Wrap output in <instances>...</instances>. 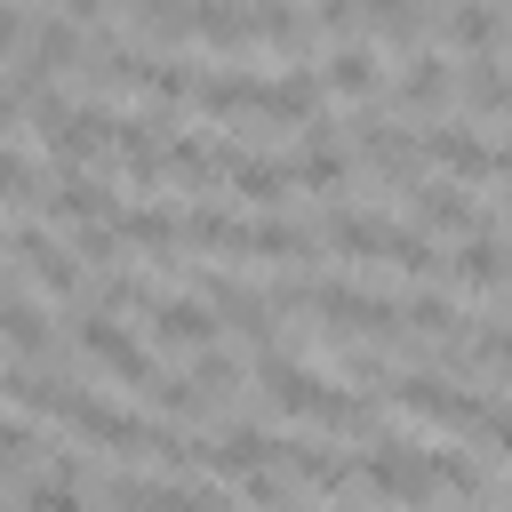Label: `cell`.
I'll use <instances>...</instances> for the list:
<instances>
[{"label":"cell","instance_id":"484cf974","mask_svg":"<svg viewBox=\"0 0 512 512\" xmlns=\"http://www.w3.org/2000/svg\"><path fill=\"white\" fill-rule=\"evenodd\" d=\"M376 240H384V216H360V208H336V216H328V248L376 256Z\"/></svg>","mask_w":512,"mask_h":512},{"label":"cell","instance_id":"4dcf8cb0","mask_svg":"<svg viewBox=\"0 0 512 512\" xmlns=\"http://www.w3.org/2000/svg\"><path fill=\"white\" fill-rule=\"evenodd\" d=\"M24 512H88V496L72 480H32L24 488Z\"/></svg>","mask_w":512,"mask_h":512},{"label":"cell","instance_id":"83f0119b","mask_svg":"<svg viewBox=\"0 0 512 512\" xmlns=\"http://www.w3.org/2000/svg\"><path fill=\"white\" fill-rule=\"evenodd\" d=\"M192 80H200V72H184V64H152V56H144V72H136V88H144L152 104H184Z\"/></svg>","mask_w":512,"mask_h":512},{"label":"cell","instance_id":"30bf717a","mask_svg":"<svg viewBox=\"0 0 512 512\" xmlns=\"http://www.w3.org/2000/svg\"><path fill=\"white\" fill-rule=\"evenodd\" d=\"M264 120H288V128H304V120H320V80L296 64V72H280V80H264V104H256Z\"/></svg>","mask_w":512,"mask_h":512},{"label":"cell","instance_id":"836d02e7","mask_svg":"<svg viewBox=\"0 0 512 512\" xmlns=\"http://www.w3.org/2000/svg\"><path fill=\"white\" fill-rule=\"evenodd\" d=\"M104 16V0H64V24H96Z\"/></svg>","mask_w":512,"mask_h":512},{"label":"cell","instance_id":"d6a6232c","mask_svg":"<svg viewBox=\"0 0 512 512\" xmlns=\"http://www.w3.org/2000/svg\"><path fill=\"white\" fill-rule=\"evenodd\" d=\"M8 48H24V8H16V0H0V56H8Z\"/></svg>","mask_w":512,"mask_h":512},{"label":"cell","instance_id":"4316f807","mask_svg":"<svg viewBox=\"0 0 512 512\" xmlns=\"http://www.w3.org/2000/svg\"><path fill=\"white\" fill-rule=\"evenodd\" d=\"M400 320H408V328H424V336H456V328H464L456 296H408V304H400Z\"/></svg>","mask_w":512,"mask_h":512},{"label":"cell","instance_id":"5bb4252c","mask_svg":"<svg viewBox=\"0 0 512 512\" xmlns=\"http://www.w3.org/2000/svg\"><path fill=\"white\" fill-rule=\"evenodd\" d=\"M160 168H168L176 184H216V176L232 168V144H208V136H176V144L160 152Z\"/></svg>","mask_w":512,"mask_h":512},{"label":"cell","instance_id":"8fae6325","mask_svg":"<svg viewBox=\"0 0 512 512\" xmlns=\"http://www.w3.org/2000/svg\"><path fill=\"white\" fill-rule=\"evenodd\" d=\"M40 200H48V216H80V224H104V216H112V192H104L88 168H64Z\"/></svg>","mask_w":512,"mask_h":512},{"label":"cell","instance_id":"7c38bea8","mask_svg":"<svg viewBox=\"0 0 512 512\" xmlns=\"http://www.w3.org/2000/svg\"><path fill=\"white\" fill-rule=\"evenodd\" d=\"M448 280L472 288V296H496V288H504V248H496V232H472V240L448 256Z\"/></svg>","mask_w":512,"mask_h":512},{"label":"cell","instance_id":"603a6c76","mask_svg":"<svg viewBox=\"0 0 512 512\" xmlns=\"http://www.w3.org/2000/svg\"><path fill=\"white\" fill-rule=\"evenodd\" d=\"M136 512H224V496L200 488V480H144V504Z\"/></svg>","mask_w":512,"mask_h":512},{"label":"cell","instance_id":"ba28073f","mask_svg":"<svg viewBox=\"0 0 512 512\" xmlns=\"http://www.w3.org/2000/svg\"><path fill=\"white\" fill-rule=\"evenodd\" d=\"M272 440H280V432H264V424H224V432L200 448V464H216L224 480H248V472L272 464Z\"/></svg>","mask_w":512,"mask_h":512},{"label":"cell","instance_id":"277c9868","mask_svg":"<svg viewBox=\"0 0 512 512\" xmlns=\"http://www.w3.org/2000/svg\"><path fill=\"white\" fill-rule=\"evenodd\" d=\"M72 336H80V352H88V360H104L120 384H152V376H160V368H152V352H144V344H136V336H128L112 312H88Z\"/></svg>","mask_w":512,"mask_h":512},{"label":"cell","instance_id":"ac0fdd59","mask_svg":"<svg viewBox=\"0 0 512 512\" xmlns=\"http://www.w3.org/2000/svg\"><path fill=\"white\" fill-rule=\"evenodd\" d=\"M184 248H216V256H248V224L224 208H192L184 216Z\"/></svg>","mask_w":512,"mask_h":512},{"label":"cell","instance_id":"4fadbf2b","mask_svg":"<svg viewBox=\"0 0 512 512\" xmlns=\"http://www.w3.org/2000/svg\"><path fill=\"white\" fill-rule=\"evenodd\" d=\"M192 104L216 112V120H232V112H256L264 104V80L256 72H208V80H192Z\"/></svg>","mask_w":512,"mask_h":512},{"label":"cell","instance_id":"d4e9b609","mask_svg":"<svg viewBox=\"0 0 512 512\" xmlns=\"http://www.w3.org/2000/svg\"><path fill=\"white\" fill-rule=\"evenodd\" d=\"M304 248H312V240H304L296 224H280V216H256V224H248V256H264V264H304Z\"/></svg>","mask_w":512,"mask_h":512},{"label":"cell","instance_id":"2e32d148","mask_svg":"<svg viewBox=\"0 0 512 512\" xmlns=\"http://www.w3.org/2000/svg\"><path fill=\"white\" fill-rule=\"evenodd\" d=\"M448 40H456V48H472V64H480V56H496V40H504L496 0H464V8H448Z\"/></svg>","mask_w":512,"mask_h":512},{"label":"cell","instance_id":"f1b7e54d","mask_svg":"<svg viewBox=\"0 0 512 512\" xmlns=\"http://www.w3.org/2000/svg\"><path fill=\"white\" fill-rule=\"evenodd\" d=\"M464 96H472V112H480V120H496V112H504V72H496V56H480V64L464 72Z\"/></svg>","mask_w":512,"mask_h":512},{"label":"cell","instance_id":"1f68e13d","mask_svg":"<svg viewBox=\"0 0 512 512\" xmlns=\"http://www.w3.org/2000/svg\"><path fill=\"white\" fill-rule=\"evenodd\" d=\"M24 448H32V432L16 416H0V464H24Z\"/></svg>","mask_w":512,"mask_h":512},{"label":"cell","instance_id":"9c48e42d","mask_svg":"<svg viewBox=\"0 0 512 512\" xmlns=\"http://www.w3.org/2000/svg\"><path fill=\"white\" fill-rule=\"evenodd\" d=\"M448 88H456V64H448V56H408V72L392 80V104H400V112H432Z\"/></svg>","mask_w":512,"mask_h":512},{"label":"cell","instance_id":"f546056e","mask_svg":"<svg viewBox=\"0 0 512 512\" xmlns=\"http://www.w3.org/2000/svg\"><path fill=\"white\" fill-rule=\"evenodd\" d=\"M40 192V176H32V160L16 152V144H0V208H24Z\"/></svg>","mask_w":512,"mask_h":512},{"label":"cell","instance_id":"ffe728a7","mask_svg":"<svg viewBox=\"0 0 512 512\" xmlns=\"http://www.w3.org/2000/svg\"><path fill=\"white\" fill-rule=\"evenodd\" d=\"M112 232H120V240H136V248H152V256L184 248V216H168V208H128Z\"/></svg>","mask_w":512,"mask_h":512},{"label":"cell","instance_id":"8992f818","mask_svg":"<svg viewBox=\"0 0 512 512\" xmlns=\"http://www.w3.org/2000/svg\"><path fill=\"white\" fill-rule=\"evenodd\" d=\"M16 256H24V272H32L48 296H72V288H80V256H72V240L24 224V232H16Z\"/></svg>","mask_w":512,"mask_h":512},{"label":"cell","instance_id":"5b68a950","mask_svg":"<svg viewBox=\"0 0 512 512\" xmlns=\"http://www.w3.org/2000/svg\"><path fill=\"white\" fill-rule=\"evenodd\" d=\"M216 312H208V296H192V288H176V296H160L152 304V336L160 344H176V352H208L216 344Z\"/></svg>","mask_w":512,"mask_h":512},{"label":"cell","instance_id":"cb8c5ba5","mask_svg":"<svg viewBox=\"0 0 512 512\" xmlns=\"http://www.w3.org/2000/svg\"><path fill=\"white\" fill-rule=\"evenodd\" d=\"M248 32L272 40V48H304V8L296 0H256L248 8Z\"/></svg>","mask_w":512,"mask_h":512},{"label":"cell","instance_id":"e575fe53","mask_svg":"<svg viewBox=\"0 0 512 512\" xmlns=\"http://www.w3.org/2000/svg\"><path fill=\"white\" fill-rule=\"evenodd\" d=\"M8 120H16V88L0 80V128H8Z\"/></svg>","mask_w":512,"mask_h":512},{"label":"cell","instance_id":"d6986e66","mask_svg":"<svg viewBox=\"0 0 512 512\" xmlns=\"http://www.w3.org/2000/svg\"><path fill=\"white\" fill-rule=\"evenodd\" d=\"M192 32H200L208 48H248V40H256L240 0H192Z\"/></svg>","mask_w":512,"mask_h":512},{"label":"cell","instance_id":"3957f363","mask_svg":"<svg viewBox=\"0 0 512 512\" xmlns=\"http://www.w3.org/2000/svg\"><path fill=\"white\" fill-rule=\"evenodd\" d=\"M416 152H424V160H440V168H448V184H456V176H464V184H496V176H504V152H496L488 136H472V128H424V136H416Z\"/></svg>","mask_w":512,"mask_h":512},{"label":"cell","instance_id":"44dd1931","mask_svg":"<svg viewBox=\"0 0 512 512\" xmlns=\"http://www.w3.org/2000/svg\"><path fill=\"white\" fill-rule=\"evenodd\" d=\"M328 88H336V96H376V48H368V40H344V48L328 56Z\"/></svg>","mask_w":512,"mask_h":512},{"label":"cell","instance_id":"9a60e30c","mask_svg":"<svg viewBox=\"0 0 512 512\" xmlns=\"http://www.w3.org/2000/svg\"><path fill=\"white\" fill-rule=\"evenodd\" d=\"M224 176H232V192H240L248 208H280V200L296 192L288 160H240V152H232V168H224Z\"/></svg>","mask_w":512,"mask_h":512},{"label":"cell","instance_id":"e0dca14e","mask_svg":"<svg viewBox=\"0 0 512 512\" xmlns=\"http://www.w3.org/2000/svg\"><path fill=\"white\" fill-rule=\"evenodd\" d=\"M360 152H368V168H384L392 184H416V160H424V152H416V136H400V128H376V120H368V128H360Z\"/></svg>","mask_w":512,"mask_h":512},{"label":"cell","instance_id":"7402d4cb","mask_svg":"<svg viewBox=\"0 0 512 512\" xmlns=\"http://www.w3.org/2000/svg\"><path fill=\"white\" fill-rule=\"evenodd\" d=\"M0 336H8L24 360H40V352H48V320H40V304H32V296H0Z\"/></svg>","mask_w":512,"mask_h":512},{"label":"cell","instance_id":"6da1fadb","mask_svg":"<svg viewBox=\"0 0 512 512\" xmlns=\"http://www.w3.org/2000/svg\"><path fill=\"white\" fill-rule=\"evenodd\" d=\"M256 376H264L272 408H288V416H304V424H328V432H360V424H368V400H360V392H344V384H328V376H320V368H304V360L264 352V360H256Z\"/></svg>","mask_w":512,"mask_h":512},{"label":"cell","instance_id":"52a82bcc","mask_svg":"<svg viewBox=\"0 0 512 512\" xmlns=\"http://www.w3.org/2000/svg\"><path fill=\"white\" fill-rule=\"evenodd\" d=\"M416 224L424 232H496V208H472L464 184H416Z\"/></svg>","mask_w":512,"mask_h":512},{"label":"cell","instance_id":"7a4b0ae2","mask_svg":"<svg viewBox=\"0 0 512 512\" xmlns=\"http://www.w3.org/2000/svg\"><path fill=\"white\" fill-rule=\"evenodd\" d=\"M304 312H320L328 328H352V336H392V328H400V304H392V296H368V288H352V280H320Z\"/></svg>","mask_w":512,"mask_h":512}]
</instances>
